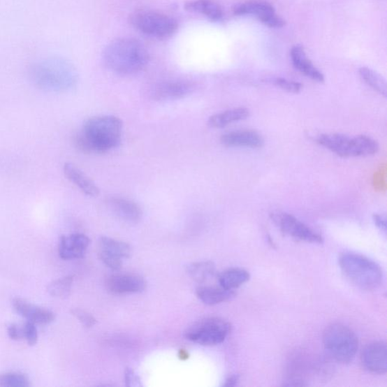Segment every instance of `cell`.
Here are the masks:
<instances>
[{"label":"cell","mask_w":387,"mask_h":387,"mask_svg":"<svg viewBox=\"0 0 387 387\" xmlns=\"http://www.w3.org/2000/svg\"><path fill=\"white\" fill-rule=\"evenodd\" d=\"M123 122L112 115L98 116L87 119L75 143L86 153H104L115 149L122 142Z\"/></svg>","instance_id":"obj_1"},{"label":"cell","mask_w":387,"mask_h":387,"mask_svg":"<svg viewBox=\"0 0 387 387\" xmlns=\"http://www.w3.org/2000/svg\"><path fill=\"white\" fill-rule=\"evenodd\" d=\"M108 68L121 75H133L143 71L149 61V53L141 41L123 38L110 42L103 52Z\"/></svg>","instance_id":"obj_2"},{"label":"cell","mask_w":387,"mask_h":387,"mask_svg":"<svg viewBox=\"0 0 387 387\" xmlns=\"http://www.w3.org/2000/svg\"><path fill=\"white\" fill-rule=\"evenodd\" d=\"M29 73L36 86L53 92L68 90L75 87L78 81L75 67L68 61L59 58L34 63Z\"/></svg>","instance_id":"obj_3"},{"label":"cell","mask_w":387,"mask_h":387,"mask_svg":"<svg viewBox=\"0 0 387 387\" xmlns=\"http://www.w3.org/2000/svg\"><path fill=\"white\" fill-rule=\"evenodd\" d=\"M339 264L349 281L359 289L373 291L380 288L383 283L381 266L363 255L344 254L339 257Z\"/></svg>","instance_id":"obj_4"},{"label":"cell","mask_w":387,"mask_h":387,"mask_svg":"<svg viewBox=\"0 0 387 387\" xmlns=\"http://www.w3.org/2000/svg\"><path fill=\"white\" fill-rule=\"evenodd\" d=\"M323 343L330 356L341 363L352 362L358 349L357 336L351 329L341 324H333L326 328Z\"/></svg>","instance_id":"obj_5"},{"label":"cell","mask_w":387,"mask_h":387,"mask_svg":"<svg viewBox=\"0 0 387 387\" xmlns=\"http://www.w3.org/2000/svg\"><path fill=\"white\" fill-rule=\"evenodd\" d=\"M132 26L141 34L158 40L171 38L178 30V22L170 15L140 10L130 17Z\"/></svg>","instance_id":"obj_6"},{"label":"cell","mask_w":387,"mask_h":387,"mask_svg":"<svg viewBox=\"0 0 387 387\" xmlns=\"http://www.w3.org/2000/svg\"><path fill=\"white\" fill-rule=\"evenodd\" d=\"M231 325L226 320L210 317L196 322L185 333L188 340L202 346H216L222 344L231 333Z\"/></svg>","instance_id":"obj_7"},{"label":"cell","mask_w":387,"mask_h":387,"mask_svg":"<svg viewBox=\"0 0 387 387\" xmlns=\"http://www.w3.org/2000/svg\"><path fill=\"white\" fill-rule=\"evenodd\" d=\"M271 218L284 233L299 241L318 244L323 242V238L321 235L291 214L275 212L271 214Z\"/></svg>","instance_id":"obj_8"},{"label":"cell","mask_w":387,"mask_h":387,"mask_svg":"<svg viewBox=\"0 0 387 387\" xmlns=\"http://www.w3.org/2000/svg\"><path fill=\"white\" fill-rule=\"evenodd\" d=\"M131 254V247L125 242L108 237H101L99 239L98 256L110 269L121 270L123 259L130 257Z\"/></svg>","instance_id":"obj_9"},{"label":"cell","mask_w":387,"mask_h":387,"mask_svg":"<svg viewBox=\"0 0 387 387\" xmlns=\"http://www.w3.org/2000/svg\"><path fill=\"white\" fill-rule=\"evenodd\" d=\"M196 89L195 82L186 80H173L156 85L152 95L156 100H177L189 96Z\"/></svg>","instance_id":"obj_10"},{"label":"cell","mask_w":387,"mask_h":387,"mask_svg":"<svg viewBox=\"0 0 387 387\" xmlns=\"http://www.w3.org/2000/svg\"><path fill=\"white\" fill-rule=\"evenodd\" d=\"M106 287L116 294L136 293L143 292L147 283L142 276L136 274H115L106 279Z\"/></svg>","instance_id":"obj_11"},{"label":"cell","mask_w":387,"mask_h":387,"mask_svg":"<svg viewBox=\"0 0 387 387\" xmlns=\"http://www.w3.org/2000/svg\"><path fill=\"white\" fill-rule=\"evenodd\" d=\"M364 367L368 372L384 374L387 370V349L383 341H377L367 346L362 356Z\"/></svg>","instance_id":"obj_12"},{"label":"cell","mask_w":387,"mask_h":387,"mask_svg":"<svg viewBox=\"0 0 387 387\" xmlns=\"http://www.w3.org/2000/svg\"><path fill=\"white\" fill-rule=\"evenodd\" d=\"M89 244V238L84 234L64 235L60 239L59 254L64 261L80 259L85 256Z\"/></svg>","instance_id":"obj_13"},{"label":"cell","mask_w":387,"mask_h":387,"mask_svg":"<svg viewBox=\"0 0 387 387\" xmlns=\"http://www.w3.org/2000/svg\"><path fill=\"white\" fill-rule=\"evenodd\" d=\"M13 305L17 314L34 324L48 325L52 323L55 319L52 311L35 306L21 298L14 299Z\"/></svg>","instance_id":"obj_14"},{"label":"cell","mask_w":387,"mask_h":387,"mask_svg":"<svg viewBox=\"0 0 387 387\" xmlns=\"http://www.w3.org/2000/svg\"><path fill=\"white\" fill-rule=\"evenodd\" d=\"M108 205L114 214L126 223L137 224L142 219L143 210L134 201L115 197L109 199Z\"/></svg>","instance_id":"obj_15"},{"label":"cell","mask_w":387,"mask_h":387,"mask_svg":"<svg viewBox=\"0 0 387 387\" xmlns=\"http://www.w3.org/2000/svg\"><path fill=\"white\" fill-rule=\"evenodd\" d=\"M64 173L66 178L76 186L86 196L96 197L100 190L96 184L87 175L81 171L75 165L66 163L64 165Z\"/></svg>","instance_id":"obj_16"},{"label":"cell","mask_w":387,"mask_h":387,"mask_svg":"<svg viewBox=\"0 0 387 387\" xmlns=\"http://www.w3.org/2000/svg\"><path fill=\"white\" fill-rule=\"evenodd\" d=\"M291 57L294 68L302 75L319 82L325 81L323 73L308 59L302 45H294L291 52Z\"/></svg>","instance_id":"obj_17"},{"label":"cell","mask_w":387,"mask_h":387,"mask_svg":"<svg viewBox=\"0 0 387 387\" xmlns=\"http://www.w3.org/2000/svg\"><path fill=\"white\" fill-rule=\"evenodd\" d=\"M220 143L227 147H261L264 140L261 134L252 131H235L221 136Z\"/></svg>","instance_id":"obj_18"},{"label":"cell","mask_w":387,"mask_h":387,"mask_svg":"<svg viewBox=\"0 0 387 387\" xmlns=\"http://www.w3.org/2000/svg\"><path fill=\"white\" fill-rule=\"evenodd\" d=\"M317 142L342 158L350 156L351 137L340 133L323 134L319 136Z\"/></svg>","instance_id":"obj_19"},{"label":"cell","mask_w":387,"mask_h":387,"mask_svg":"<svg viewBox=\"0 0 387 387\" xmlns=\"http://www.w3.org/2000/svg\"><path fill=\"white\" fill-rule=\"evenodd\" d=\"M184 6L186 10L205 15L213 22H219L224 16L222 7L214 0H191Z\"/></svg>","instance_id":"obj_20"},{"label":"cell","mask_w":387,"mask_h":387,"mask_svg":"<svg viewBox=\"0 0 387 387\" xmlns=\"http://www.w3.org/2000/svg\"><path fill=\"white\" fill-rule=\"evenodd\" d=\"M236 15H251L257 17L262 22L275 13L274 7L264 0H252L234 7Z\"/></svg>","instance_id":"obj_21"},{"label":"cell","mask_w":387,"mask_h":387,"mask_svg":"<svg viewBox=\"0 0 387 387\" xmlns=\"http://www.w3.org/2000/svg\"><path fill=\"white\" fill-rule=\"evenodd\" d=\"M249 116H250V110L246 108L230 109L210 117L207 125L211 128H224L234 122L242 121Z\"/></svg>","instance_id":"obj_22"},{"label":"cell","mask_w":387,"mask_h":387,"mask_svg":"<svg viewBox=\"0 0 387 387\" xmlns=\"http://www.w3.org/2000/svg\"><path fill=\"white\" fill-rule=\"evenodd\" d=\"M198 298L209 306L228 301L235 296L233 290H227L222 287L201 286L196 289Z\"/></svg>","instance_id":"obj_23"},{"label":"cell","mask_w":387,"mask_h":387,"mask_svg":"<svg viewBox=\"0 0 387 387\" xmlns=\"http://www.w3.org/2000/svg\"><path fill=\"white\" fill-rule=\"evenodd\" d=\"M379 143L367 136H357L351 138L350 156H365L379 152Z\"/></svg>","instance_id":"obj_24"},{"label":"cell","mask_w":387,"mask_h":387,"mask_svg":"<svg viewBox=\"0 0 387 387\" xmlns=\"http://www.w3.org/2000/svg\"><path fill=\"white\" fill-rule=\"evenodd\" d=\"M251 275L242 269L232 268L221 273L218 280L221 287L233 290L242 286V284L250 280Z\"/></svg>","instance_id":"obj_25"},{"label":"cell","mask_w":387,"mask_h":387,"mask_svg":"<svg viewBox=\"0 0 387 387\" xmlns=\"http://www.w3.org/2000/svg\"><path fill=\"white\" fill-rule=\"evenodd\" d=\"M190 277L198 283L208 281L216 272L215 265L210 261L192 263L189 266Z\"/></svg>","instance_id":"obj_26"},{"label":"cell","mask_w":387,"mask_h":387,"mask_svg":"<svg viewBox=\"0 0 387 387\" xmlns=\"http://www.w3.org/2000/svg\"><path fill=\"white\" fill-rule=\"evenodd\" d=\"M359 75L367 86L372 87L384 97L387 96L386 82L385 79L379 73L368 68L359 69Z\"/></svg>","instance_id":"obj_27"},{"label":"cell","mask_w":387,"mask_h":387,"mask_svg":"<svg viewBox=\"0 0 387 387\" xmlns=\"http://www.w3.org/2000/svg\"><path fill=\"white\" fill-rule=\"evenodd\" d=\"M73 282L71 275L55 280L49 284L48 292L52 297L66 298L71 293Z\"/></svg>","instance_id":"obj_28"},{"label":"cell","mask_w":387,"mask_h":387,"mask_svg":"<svg viewBox=\"0 0 387 387\" xmlns=\"http://www.w3.org/2000/svg\"><path fill=\"white\" fill-rule=\"evenodd\" d=\"M0 386L29 387L31 382L25 374L20 372H6L0 374Z\"/></svg>","instance_id":"obj_29"},{"label":"cell","mask_w":387,"mask_h":387,"mask_svg":"<svg viewBox=\"0 0 387 387\" xmlns=\"http://www.w3.org/2000/svg\"><path fill=\"white\" fill-rule=\"evenodd\" d=\"M23 339L27 341L29 346H34L38 343V333L35 324L27 321L22 328Z\"/></svg>","instance_id":"obj_30"},{"label":"cell","mask_w":387,"mask_h":387,"mask_svg":"<svg viewBox=\"0 0 387 387\" xmlns=\"http://www.w3.org/2000/svg\"><path fill=\"white\" fill-rule=\"evenodd\" d=\"M273 84L291 94H299L302 88L300 82L284 78H275Z\"/></svg>","instance_id":"obj_31"},{"label":"cell","mask_w":387,"mask_h":387,"mask_svg":"<svg viewBox=\"0 0 387 387\" xmlns=\"http://www.w3.org/2000/svg\"><path fill=\"white\" fill-rule=\"evenodd\" d=\"M71 314L86 328L94 327L96 324V319L84 309L75 308L71 309Z\"/></svg>","instance_id":"obj_32"},{"label":"cell","mask_w":387,"mask_h":387,"mask_svg":"<svg viewBox=\"0 0 387 387\" xmlns=\"http://www.w3.org/2000/svg\"><path fill=\"white\" fill-rule=\"evenodd\" d=\"M125 381L127 386H141L140 377L131 368H127L125 372Z\"/></svg>","instance_id":"obj_33"},{"label":"cell","mask_w":387,"mask_h":387,"mask_svg":"<svg viewBox=\"0 0 387 387\" xmlns=\"http://www.w3.org/2000/svg\"><path fill=\"white\" fill-rule=\"evenodd\" d=\"M7 333L9 337L13 340H20L23 339L22 328L15 325H9L7 328Z\"/></svg>","instance_id":"obj_34"},{"label":"cell","mask_w":387,"mask_h":387,"mask_svg":"<svg viewBox=\"0 0 387 387\" xmlns=\"http://www.w3.org/2000/svg\"><path fill=\"white\" fill-rule=\"evenodd\" d=\"M373 219L375 225L379 227L381 231L386 233V219L385 216L381 214H374Z\"/></svg>","instance_id":"obj_35"},{"label":"cell","mask_w":387,"mask_h":387,"mask_svg":"<svg viewBox=\"0 0 387 387\" xmlns=\"http://www.w3.org/2000/svg\"><path fill=\"white\" fill-rule=\"evenodd\" d=\"M239 381V377L238 375H232L228 377V379L226 380L225 384H224V386L226 387H233L235 386Z\"/></svg>","instance_id":"obj_36"},{"label":"cell","mask_w":387,"mask_h":387,"mask_svg":"<svg viewBox=\"0 0 387 387\" xmlns=\"http://www.w3.org/2000/svg\"><path fill=\"white\" fill-rule=\"evenodd\" d=\"M180 357L183 359H186L189 358V354L187 353L186 350H181L180 352Z\"/></svg>","instance_id":"obj_37"}]
</instances>
